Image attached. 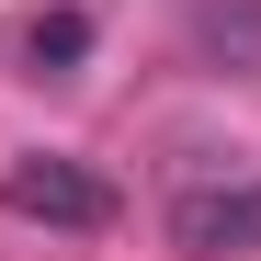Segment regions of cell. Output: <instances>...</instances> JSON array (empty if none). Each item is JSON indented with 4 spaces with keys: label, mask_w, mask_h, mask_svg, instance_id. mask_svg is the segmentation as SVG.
Returning <instances> with one entry per match:
<instances>
[{
    "label": "cell",
    "mask_w": 261,
    "mask_h": 261,
    "mask_svg": "<svg viewBox=\"0 0 261 261\" xmlns=\"http://www.w3.org/2000/svg\"><path fill=\"white\" fill-rule=\"evenodd\" d=\"M0 204H12V216H34V227H68V239L114 227V182H102V170H80V159H46V148L0 170Z\"/></svg>",
    "instance_id": "6da1fadb"
},
{
    "label": "cell",
    "mask_w": 261,
    "mask_h": 261,
    "mask_svg": "<svg viewBox=\"0 0 261 261\" xmlns=\"http://www.w3.org/2000/svg\"><path fill=\"white\" fill-rule=\"evenodd\" d=\"M170 250L182 261H250L261 250V182H193V193H170Z\"/></svg>",
    "instance_id": "7a4b0ae2"
},
{
    "label": "cell",
    "mask_w": 261,
    "mask_h": 261,
    "mask_svg": "<svg viewBox=\"0 0 261 261\" xmlns=\"http://www.w3.org/2000/svg\"><path fill=\"white\" fill-rule=\"evenodd\" d=\"M12 57H23V80H68L80 57H91V12H68V0H57V12H34V23L12 34Z\"/></svg>",
    "instance_id": "3957f363"
}]
</instances>
